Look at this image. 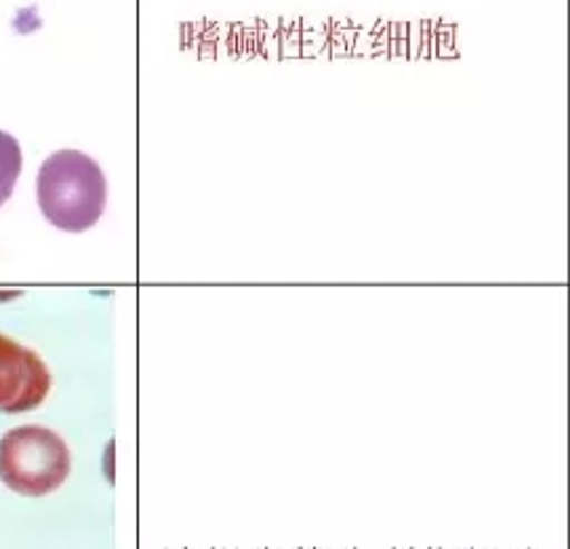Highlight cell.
<instances>
[{
	"label": "cell",
	"instance_id": "7a4b0ae2",
	"mask_svg": "<svg viewBox=\"0 0 570 549\" xmlns=\"http://www.w3.org/2000/svg\"><path fill=\"white\" fill-rule=\"evenodd\" d=\"M68 442L55 429L24 423L0 437V480L19 496H49L68 480Z\"/></svg>",
	"mask_w": 570,
	"mask_h": 549
},
{
	"label": "cell",
	"instance_id": "3957f363",
	"mask_svg": "<svg viewBox=\"0 0 570 549\" xmlns=\"http://www.w3.org/2000/svg\"><path fill=\"white\" fill-rule=\"evenodd\" d=\"M51 392V373L32 349L0 333V413H30Z\"/></svg>",
	"mask_w": 570,
	"mask_h": 549
},
{
	"label": "cell",
	"instance_id": "6da1fadb",
	"mask_svg": "<svg viewBox=\"0 0 570 549\" xmlns=\"http://www.w3.org/2000/svg\"><path fill=\"white\" fill-rule=\"evenodd\" d=\"M36 194L51 226L65 234H83L102 217L108 180L91 156L81 150H57L41 164Z\"/></svg>",
	"mask_w": 570,
	"mask_h": 549
},
{
	"label": "cell",
	"instance_id": "277c9868",
	"mask_svg": "<svg viewBox=\"0 0 570 549\" xmlns=\"http://www.w3.org/2000/svg\"><path fill=\"white\" fill-rule=\"evenodd\" d=\"M22 175V148L17 137L0 131V207L14 194V185Z\"/></svg>",
	"mask_w": 570,
	"mask_h": 549
}]
</instances>
